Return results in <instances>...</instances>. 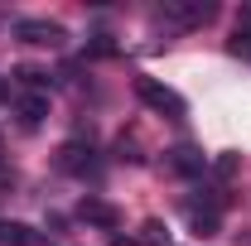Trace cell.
<instances>
[{"label":"cell","mask_w":251,"mask_h":246,"mask_svg":"<svg viewBox=\"0 0 251 246\" xmlns=\"http://www.w3.org/2000/svg\"><path fill=\"white\" fill-rule=\"evenodd\" d=\"M0 246H58L49 232H39L29 222H15V217H0Z\"/></svg>","instance_id":"cell-4"},{"label":"cell","mask_w":251,"mask_h":246,"mask_svg":"<svg viewBox=\"0 0 251 246\" xmlns=\"http://www.w3.org/2000/svg\"><path fill=\"white\" fill-rule=\"evenodd\" d=\"M44 111H49V97H25V101H20V125L34 130V125L44 121Z\"/></svg>","instance_id":"cell-8"},{"label":"cell","mask_w":251,"mask_h":246,"mask_svg":"<svg viewBox=\"0 0 251 246\" xmlns=\"http://www.w3.org/2000/svg\"><path fill=\"white\" fill-rule=\"evenodd\" d=\"M164 169H169V174H203V169H208V159H203V154L193 150V145H174V150L164 154Z\"/></svg>","instance_id":"cell-6"},{"label":"cell","mask_w":251,"mask_h":246,"mask_svg":"<svg viewBox=\"0 0 251 246\" xmlns=\"http://www.w3.org/2000/svg\"><path fill=\"white\" fill-rule=\"evenodd\" d=\"M5 97H10V87H5V77H0V101H5Z\"/></svg>","instance_id":"cell-11"},{"label":"cell","mask_w":251,"mask_h":246,"mask_svg":"<svg viewBox=\"0 0 251 246\" xmlns=\"http://www.w3.org/2000/svg\"><path fill=\"white\" fill-rule=\"evenodd\" d=\"M232 53L251 63V29H237V39H232Z\"/></svg>","instance_id":"cell-9"},{"label":"cell","mask_w":251,"mask_h":246,"mask_svg":"<svg viewBox=\"0 0 251 246\" xmlns=\"http://www.w3.org/2000/svg\"><path fill=\"white\" fill-rule=\"evenodd\" d=\"M15 34L25 39V44H39V49H63L68 44V29H63L58 20H15Z\"/></svg>","instance_id":"cell-3"},{"label":"cell","mask_w":251,"mask_h":246,"mask_svg":"<svg viewBox=\"0 0 251 246\" xmlns=\"http://www.w3.org/2000/svg\"><path fill=\"white\" fill-rule=\"evenodd\" d=\"M135 97H140V106H150L155 116H169V121H184L188 116V101L174 87H164L159 77H135Z\"/></svg>","instance_id":"cell-1"},{"label":"cell","mask_w":251,"mask_h":246,"mask_svg":"<svg viewBox=\"0 0 251 246\" xmlns=\"http://www.w3.org/2000/svg\"><path fill=\"white\" fill-rule=\"evenodd\" d=\"M77 213L87 217L92 227H101V232H116V227H121V217H116V208H111V203H101V198H92V193H87V198L77 203Z\"/></svg>","instance_id":"cell-7"},{"label":"cell","mask_w":251,"mask_h":246,"mask_svg":"<svg viewBox=\"0 0 251 246\" xmlns=\"http://www.w3.org/2000/svg\"><path fill=\"white\" fill-rule=\"evenodd\" d=\"M111 246H135V242H130V237H111Z\"/></svg>","instance_id":"cell-10"},{"label":"cell","mask_w":251,"mask_h":246,"mask_svg":"<svg viewBox=\"0 0 251 246\" xmlns=\"http://www.w3.org/2000/svg\"><path fill=\"white\" fill-rule=\"evenodd\" d=\"M92 145H82V140H68L58 150V169L63 174H77V179H87V174H97V159H92Z\"/></svg>","instance_id":"cell-5"},{"label":"cell","mask_w":251,"mask_h":246,"mask_svg":"<svg viewBox=\"0 0 251 246\" xmlns=\"http://www.w3.org/2000/svg\"><path fill=\"white\" fill-rule=\"evenodd\" d=\"M169 25H179V29H193V25H208L213 15H218V5L213 0H164V10H159Z\"/></svg>","instance_id":"cell-2"}]
</instances>
